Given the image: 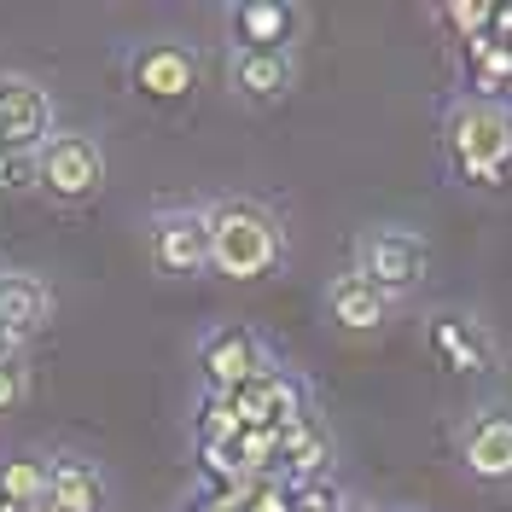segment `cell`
Masks as SVG:
<instances>
[{
  "label": "cell",
  "mask_w": 512,
  "mask_h": 512,
  "mask_svg": "<svg viewBox=\"0 0 512 512\" xmlns=\"http://www.w3.org/2000/svg\"><path fill=\"white\" fill-rule=\"evenodd\" d=\"M210 222V268L222 280H268L286 262V227L256 198H216L204 204Z\"/></svg>",
  "instance_id": "obj_1"
},
{
  "label": "cell",
  "mask_w": 512,
  "mask_h": 512,
  "mask_svg": "<svg viewBox=\"0 0 512 512\" xmlns=\"http://www.w3.org/2000/svg\"><path fill=\"white\" fill-rule=\"evenodd\" d=\"M448 158L460 169V181L472 187H501L512 175V111L489 99H460L448 105Z\"/></svg>",
  "instance_id": "obj_2"
},
{
  "label": "cell",
  "mask_w": 512,
  "mask_h": 512,
  "mask_svg": "<svg viewBox=\"0 0 512 512\" xmlns=\"http://www.w3.org/2000/svg\"><path fill=\"white\" fill-rule=\"evenodd\" d=\"M105 187V152H99L94 134H76V128H53L35 152V192L53 198L64 210L88 204Z\"/></svg>",
  "instance_id": "obj_3"
},
{
  "label": "cell",
  "mask_w": 512,
  "mask_h": 512,
  "mask_svg": "<svg viewBox=\"0 0 512 512\" xmlns=\"http://www.w3.org/2000/svg\"><path fill=\"white\" fill-rule=\"evenodd\" d=\"M425 268H431V251H425V239H419L414 227H367V233H361L355 274H361L367 286H379L384 297L419 291Z\"/></svg>",
  "instance_id": "obj_4"
},
{
  "label": "cell",
  "mask_w": 512,
  "mask_h": 512,
  "mask_svg": "<svg viewBox=\"0 0 512 512\" xmlns=\"http://www.w3.org/2000/svg\"><path fill=\"white\" fill-rule=\"evenodd\" d=\"M146 239H152V262L163 274L187 280V274H210V222L198 204H169L146 222Z\"/></svg>",
  "instance_id": "obj_5"
},
{
  "label": "cell",
  "mask_w": 512,
  "mask_h": 512,
  "mask_svg": "<svg viewBox=\"0 0 512 512\" xmlns=\"http://www.w3.org/2000/svg\"><path fill=\"white\" fill-rule=\"evenodd\" d=\"M274 361L262 350V338H256L251 326H216V332H204V344H198V373H204V396H233L239 384H251L256 373H268Z\"/></svg>",
  "instance_id": "obj_6"
},
{
  "label": "cell",
  "mask_w": 512,
  "mask_h": 512,
  "mask_svg": "<svg viewBox=\"0 0 512 512\" xmlns=\"http://www.w3.org/2000/svg\"><path fill=\"white\" fill-rule=\"evenodd\" d=\"M233 414L245 431H286L297 419H309V396H303V379L286 373V367H268V373H256L251 384H239L233 396Z\"/></svg>",
  "instance_id": "obj_7"
},
{
  "label": "cell",
  "mask_w": 512,
  "mask_h": 512,
  "mask_svg": "<svg viewBox=\"0 0 512 512\" xmlns=\"http://www.w3.org/2000/svg\"><path fill=\"white\" fill-rule=\"evenodd\" d=\"M128 88L152 105H181L198 88V59L181 41H140L128 53Z\"/></svg>",
  "instance_id": "obj_8"
},
{
  "label": "cell",
  "mask_w": 512,
  "mask_h": 512,
  "mask_svg": "<svg viewBox=\"0 0 512 512\" xmlns=\"http://www.w3.org/2000/svg\"><path fill=\"white\" fill-rule=\"evenodd\" d=\"M47 134H53V94L35 76L0 70V152H41Z\"/></svg>",
  "instance_id": "obj_9"
},
{
  "label": "cell",
  "mask_w": 512,
  "mask_h": 512,
  "mask_svg": "<svg viewBox=\"0 0 512 512\" xmlns=\"http://www.w3.org/2000/svg\"><path fill=\"white\" fill-rule=\"evenodd\" d=\"M460 466L478 483H512V408H483L460 425Z\"/></svg>",
  "instance_id": "obj_10"
},
{
  "label": "cell",
  "mask_w": 512,
  "mask_h": 512,
  "mask_svg": "<svg viewBox=\"0 0 512 512\" xmlns=\"http://www.w3.org/2000/svg\"><path fill=\"white\" fill-rule=\"evenodd\" d=\"M425 350L437 355V367L460 373V379H478L489 367V332L472 315H437L425 326Z\"/></svg>",
  "instance_id": "obj_11"
},
{
  "label": "cell",
  "mask_w": 512,
  "mask_h": 512,
  "mask_svg": "<svg viewBox=\"0 0 512 512\" xmlns=\"http://www.w3.org/2000/svg\"><path fill=\"white\" fill-rule=\"evenodd\" d=\"M53 320V286L30 268H0V326L24 344Z\"/></svg>",
  "instance_id": "obj_12"
},
{
  "label": "cell",
  "mask_w": 512,
  "mask_h": 512,
  "mask_svg": "<svg viewBox=\"0 0 512 512\" xmlns=\"http://www.w3.org/2000/svg\"><path fill=\"white\" fill-rule=\"evenodd\" d=\"M326 320L338 326V332H355V338H367V332H379L384 320H390V297L379 286H367L361 274H338V280H326Z\"/></svg>",
  "instance_id": "obj_13"
},
{
  "label": "cell",
  "mask_w": 512,
  "mask_h": 512,
  "mask_svg": "<svg viewBox=\"0 0 512 512\" xmlns=\"http://www.w3.org/2000/svg\"><path fill=\"white\" fill-rule=\"evenodd\" d=\"M227 24H233V47H245V53H286L291 30H297V6H286V0H239L227 12Z\"/></svg>",
  "instance_id": "obj_14"
},
{
  "label": "cell",
  "mask_w": 512,
  "mask_h": 512,
  "mask_svg": "<svg viewBox=\"0 0 512 512\" xmlns=\"http://www.w3.org/2000/svg\"><path fill=\"white\" fill-rule=\"evenodd\" d=\"M291 76H297L291 53H245V47L227 53V82H233V94L251 99V105H274V99H286Z\"/></svg>",
  "instance_id": "obj_15"
},
{
  "label": "cell",
  "mask_w": 512,
  "mask_h": 512,
  "mask_svg": "<svg viewBox=\"0 0 512 512\" xmlns=\"http://www.w3.org/2000/svg\"><path fill=\"white\" fill-rule=\"evenodd\" d=\"M41 512H105V478L94 460H47Z\"/></svg>",
  "instance_id": "obj_16"
},
{
  "label": "cell",
  "mask_w": 512,
  "mask_h": 512,
  "mask_svg": "<svg viewBox=\"0 0 512 512\" xmlns=\"http://www.w3.org/2000/svg\"><path fill=\"white\" fill-rule=\"evenodd\" d=\"M47 501V460L41 454H6L0 460V507L41 512Z\"/></svg>",
  "instance_id": "obj_17"
},
{
  "label": "cell",
  "mask_w": 512,
  "mask_h": 512,
  "mask_svg": "<svg viewBox=\"0 0 512 512\" xmlns=\"http://www.w3.org/2000/svg\"><path fill=\"white\" fill-rule=\"evenodd\" d=\"M280 466L291 472V489L297 483H320L326 472V437L315 431V419H297L280 431Z\"/></svg>",
  "instance_id": "obj_18"
},
{
  "label": "cell",
  "mask_w": 512,
  "mask_h": 512,
  "mask_svg": "<svg viewBox=\"0 0 512 512\" xmlns=\"http://www.w3.org/2000/svg\"><path fill=\"white\" fill-rule=\"evenodd\" d=\"M233 454H239V472L256 483V472H274L280 466V431H239Z\"/></svg>",
  "instance_id": "obj_19"
},
{
  "label": "cell",
  "mask_w": 512,
  "mask_h": 512,
  "mask_svg": "<svg viewBox=\"0 0 512 512\" xmlns=\"http://www.w3.org/2000/svg\"><path fill=\"white\" fill-rule=\"evenodd\" d=\"M239 414H233V402L227 396H204V419H198V443H216V448H233L239 443Z\"/></svg>",
  "instance_id": "obj_20"
},
{
  "label": "cell",
  "mask_w": 512,
  "mask_h": 512,
  "mask_svg": "<svg viewBox=\"0 0 512 512\" xmlns=\"http://www.w3.org/2000/svg\"><path fill=\"white\" fill-rule=\"evenodd\" d=\"M35 192V152H0V198Z\"/></svg>",
  "instance_id": "obj_21"
},
{
  "label": "cell",
  "mask_w": 512,
  "mask_h": 512,
  "mask_svg": "<svg viewBox=\"0 0 512 512\" xmlns=\"http://www.w3.org/2000/svg\"><path fill=\"white\" fill-rule=\"evenodd\" d=\"M443 18L460 30V41H478V35L495 30V6H448Z\"/></svg>",
  "instance_id": "obj_22"
},
{
  "label": "cell",
  "mask_w": 512,
  "mask_h": 512,
  "mask_svg": "<svg viewBox=\"0 0 512 512\" xmlns=\"http://www.w3.org/2000/svg\"><path fill=\"white\" fill-rule=\"evenodd\" d=\"M24 396H30V373H24L18 355H12V361H0V414H12Z\"/></svg>",
  "instance_id": "obj_23"
},
{
  "label": "cell",
  "mask_w": 512,
  "mask_h": 512,
  "mask_svg": "<svg viewBox=\"0 0 512 512\" xmlns=\"http://www.w3.org/2000/svg\"><path fill=\"white\" fill-rule=\"evenodd\" d=\"M291 512H344V501L326 483H297L291 489Z\"/></svg>",
  "instance_id": "obj_24"
},
{
  "label": "cell",
  "mask_w": 512,
  "mask_h": 512,
  "mask_svg": "<svg viewBox=\"0 0 512 512\" xmlns=\"http://www.w3.org/2000/svg\"><path fill=\"white\" fill-rule=\"evenodd\" d=\"M24 350V344H18V338H12V332H6V326H0V361H12V355Z\"/></svg>",
  "instance_id": "obj_25"
}]
</instances>
